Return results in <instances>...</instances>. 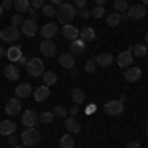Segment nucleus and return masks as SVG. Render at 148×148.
<instances>
[{"label":"nucleus","mask_w":148,"mask_h":148,"mask_svg":"<svg viewBox=\"0 0 148 148\" xmlns=\"http://www.w3.org/2000/svg\"><path fill=\"white\" fill-rule=\"evenodd\" d=\"M79 16L83 20H87V18H91V10H87V8H81L79 10Z\"/></svg>","instance_id":"obj_40"},{"label":"nucleus","mask_w":148,"mask_h":148,"mask_svg":"<svg viewBox=\"0 0 148 148\" xmlns=\"http://www.w3.org/2000/svg\"><path fill=\"white\" fill-rule=\"evenodd\" d=\"M71 99H73V105H81V103L85 101V93H83V89L75 87V89L71 91Z\"/></svg>","instance_id":"obj_29"},{"label":"nucleus","mask_w":148,"mask_h":148,"mask_svg":"<svg viewBox=\"0 0 148 148\" xmlns=\"http://www.w3.org/2000/svg\"><path fill=\"white\" fill-rule=\"evenodd\" d=\"M95 28H91V26H83V28H79V38L87 44V42H93L95 40Z\"/></svg>","instance_id":"obj_20"},{"label":"nucleus","mask_w":148,"mask_h":148,"mask_svg":"<svg viewBox=\"0 0 148 148\" xmlns=\"http://www.w3.org/2000/svg\"><path fill=\"white\" fill-rule=\"evenodd\" d=\"M146 136H148V123H146Z\"/></svg>","instance_id":"obj_56"},{"label":"nucleus","mask_w":148,"mask_h":148,"mask_svg":"<svg viewBox=\"0 0 148 148\" xmlns=\"http://www.w3.org/2000/svg\"><path fill=\"white\" fill-rule=\"evenodd\" d=\"M20 32H22L24 36H28V38H34V36L40 32V26H38L36 20L28 18V20H24V24L20 26Z\"/></svg>","instance_id":"obj_6"},{"label":"nucleus","mask_w":148,"mask_h":148,"mask_svg":"<svg viewBox=\"0 0 148 148\" xmlns=\"http://www.w3.org/2000/svg\"><path fill=\"white\" fill-rule=\"evenodd\" d=\"M34 99L38 103H42V101H46L47 97H49V87H46V85H40V87H36L34 89Z\"/></svg>","instance_id":"obj_22"},{"label":"nucleus","mask_w":148,"mask_h":148,"mask_svg":"<svg viewBox=\"0 0 148 148\" xmlns=\"http://www.w3.org/2000/svg\"><path fill=\"white\" fill-rule=\"evenodd\" d=\"M4 75H6V79H8V81H16L18 77H20V69H18L16 63H10V65L4 67Z\"/></svg>","instance_id":"obj_21"},{"label":"nucleus","mask_w":148,"mask_h":148,"mask_svg":"<svg viewBox=\"0 0 148 148\" xmlns=\"http://www.w3.org/2000/svg\"><path fill=\"white\" fill-rule=\"evenodd\" d=\"M6 56H8V59H10L12 63H16L20 57H22V49L18 46H10L8 47V51H6Z\"/></svg>","instance_id":"obj_25"},{"label":"nucleus","mask_w":148,"mask_h":148,"mask_svg":"<svg viewBox=\"0 0 148 148\" xmlns=\"http://www.w3.org/2000/svg\"><path fill=\"white\" fill-rule=\"evenodd\" d=\"M105 2H107V0H95V4H97V6H103Z\"/></svg>","instance_id":"obj_50"},{"label":"nucleus","mask_w":148,"mask_h":148,"mask_svg":"<svg viewBox=\"0 0 148 148\" xmlns=\"http://www.w3.org/2000/svg\"><path fill=\"white\" fill-rule=\"evenodd\" d=\"M53 119H56V116H53V113H51V111H46V113L38 114V121H40V123H44V125H49Z\"/></svg>","instance_id":"obj_33"},{"label":"nucleus","mask_w":148,"mask_h":148,"mask_svg":"<svg viewBox=\"0 0 148 148\" xmlns=\"http://www.w3.org/2000/svg\"><path fill=\"white\" fill-rule=\"evenodd\" d=\"M20 28H16V26H8V28H4L2 32H0V40L2 42H6V44H16L18 42V38H20Z\"/></svg>","instance_id":"obj_4"},{"label":"nucleus","mask_w":148,"mask_h":148,"mask_svg":"<svg viewBox=\"0 0 148 148\" xmlns=\"http://www.w3.org/2000/svg\"><path fill=\"white\" fill-rule=\"evenodd\" d=\"M14 2V10L16 14H22V12L30 10V0H12Z\"/></svg>","instance_id":"obj_26"},{"label":"nucleus","mask_w":148,"mask_h":148,"mask_svg":"<svg viewBox=\"0 0 148 148\" xmlns=\"http://www.w3.org/2000/svg\"><path fill=\"white\" fill-rule=\"evenodd\" d=\"M128 10V4H126V0H114V12H119V14H125Z\"/></svg>","instance_id":"obj_34"},{"label":"nucleus","mask_w":148,"mask_h":148,"mask_svg":"<svg viewBox=\"0 0 148 148\" xmlns=\"http://www.w3.org/2000/svg\"><path fill=\"white\" fill-rule=\"evenodd\" d=\"M95 109H97V107H95V105H89V107H87V113H93V111H95Z\"/></svg>","instance_id":"obj_49"},{"label":"nucleus","mask_w":148,"mask_h":148,"mask_svg":"<svg viewBox=\"0 0 148 148\" xmlns=\"http://www.w3.org/2000/svg\"><path fill=\"white\" fill-rule=\"evenodd\" d=\"M121 20H123V14H119V12H111V14L107 16V24H109L111 28L119 26V24H121Z\"/></svg>","instance_id":"obj_30"},{"label":"nucleus","mask_w":148,"mask_h":148,"mask_svg":"<svg viewBox=\"0 0 148 148\" xmlns=\"http://www.w3.org/2000/svg\"><path fill=\"white\" fill-rule=\"evenodd\" d=\"M12 26H16V28H20L24 24V18H22V14H12Z\"/></svg>","instance_id":"obj_36"},{"label":"nucleus","mask_w":148,"mask_h":148,"mask_svg":"<svg viewBox=\"0 0 148 148\" xmlns=\"http://www.w3.org/2000/svg\"><path fill=\"white\" fill-rule=\"evenodd\" d=\"M26 69H28V75L32 77H42L44 75V61L40 57H30L28 63H26Z\"/></svg>","instance_id":"obj_3"},{"label":"nucleus","mask_w":148,"mask_h":148,"mask_svg":"<svg viewBox=\"0 0 148 148\" xmlns=\"http://www.w3.org/2000/svg\"><path fill=\"white\" fill-rule=\"evenodd\" d=\"M32 93H34V89H32V85H30V83H20V85L16 87V97H18V99L32 97Z\"/></svg>","instance_id":"obj_18"},{"label":"nucleus","mask_w":148,"mask_h":148,"mask_svg":"<svg viewBox=\"0 0 148 148\" xmlns=\"http://www.w3.org/2000/svg\"><path fill=\"white\" fill-rule=\"evenodd\" d=\"M18 140H20V138H16V132H14V134L8 136V144H10V146H16V144H18Z\"/></svg>","instance_id":"obj_41"},{"label":"nucleus","mask_w":148,"mask_h":148,"mask_svg":"<svg viewBox=\"0 0 148 148\" xmlns=\"http://www.w3.org/2000/svg\"><path fill=\"white\" fill-rule=\"evenodd\" d=\"M38 123H40V121H38V113H36L34 109L22 111V125L26 126V128H34Z\"/></svg>","instance_id":"obj_7"},{"label":"nucleus","mask_w":148,"mask_h":148,"mask_svg":"<svg viewBox=\"0 0 148 148\" xmlns=\"http://www.w3.org/2000/svg\"><path fill=\"white\" fill-rule=\"evenodd\" d=\"M114 59H116V65H119V67L126 69V67H130V65H132L134 56H132V51H130V49H125V51H121L119 57H114Z\"/></svg>","instance_id":"obj_10"},{"label":"nucleus","mask_w":148,"mask_h":148,"mask_svg":"<svg viewBox=\"0 0 148 148\" xmlns=\"http://www.w3.org/2000/svg\"><path fill=\"white\" fill-rule=\"evenodd\" d=\"M51 4H53V6H56V8H57L59 4H63V0H51Z\"/></svg>","instance_id":"obj_48"},{"label":"nucleus","mask_w":148,"mask_h":148,"mask_svg":"<svg viewBox=\"0 0 148 148\" xmlns=\"http://www.w3.org/2000/svg\"><path fill=\"white\" fill-rule=\"evenodd\" d=\"M142 77V69L140 67H126V71H125V79L128 81V83H134V81H138Z\"/></svg>","instance_id":"obj_16"},{"label":"nucleus","mask_w":148,"mask_h":148,"mask_svg":"<svg viewBox=\"0 0 148 148\" xmlns=\"http://www.w3.org/2000/svg\"><path fill=\"white\" fill-rule=\"evenodd\" d=\"M125 111V103L123 101H109V103H105V113L107 114H111V116H119V114Z\"/></svg>","instance_id":"obj_9"},{"label":"nucleus","mask_w":148,"mask_h":148,"mask_svg":"<svg viewBox=\"0 0 148 148\" xmlns=\"http://www.w3.org/2000/svg\"><path fill=\"white\" fill-rule=\"evenodd\" d=\"M69 114H71V116H77V114H79V105H73V107L69 109Z\"/></svg>","instance_id":"obj_43"},{"label":"nucleus","mask_w":148,"mask_h":148,"mask_svg":"<svg viewBox=\"0 0 148 148\" xmlns=\"http://www.w3.org/2000/svg\"><path fill=\"white\" fill-rule=\"evenodd\" d=\"M63 125H65L69 134H79L81 132V123L75 116H65V119H63Z\"/></svg>","instance_id":"obj_11"},{"label":"nucleus","mask_w":148,"mask_h":148,"mask_svg":"<svg viewBox=\"0 0 148 148\" xmlns=\"http://www.w3.org/2000/svg\"><path fill=\"white\" fill-rule=\"evenodd\" d=\"M12 148H26L24 144H16V146H12Z\"/></svg>","instance_id":"obj_51"},{"label":"nucleus","mask_w":148,"mask_h":148,"mask_svg":"<svg viewBox=\"0 0 148 148\" xmlns=\"http://www.w3.org/2000/svg\"><path fill=\"white\" fill-rule=\"evenodd\" d=\"M4 111H6V114H8V116H16L18 113H22V99H18V97L8 99L6 107H4Z\"/></svg>","instance_id":"obj_8"},{"label":"nucleus","mask_w":148,"mask_h":148,"mask_svg":"<svg viewBox=\"0 0 148 148\" xmlns=\"http://www.w3.org/2000/svg\"><path fill=\"white\" fill-rule=\"evenodd\" d=\"M59 146H61V148H73V146H75V138H73V134L65 132L63 136L59 138Z\"/></svg>","instance_id":"obj_27"},{"label":"nucleus","mask_w":148,"mask_h":148,"mask_svg":"<svg viewBox=\"0 0 148 148\" xmlns=\"http://www.w3.org/2000/svg\"><path fill=\"white\" fill-rule=\"evenodd\" d=\"M123 16L128 18V20H142L146 16V6L144 4H132V6H128V10Z\"/></svg>","instance_id":"obj_5"},{"label":"nucleus","mask_w":148,"mask_h":148,"mask_svg":"<svg viewBox=\"0 0 148 148\" xmlns=\"http://www.w3.org/2000/svg\"><path fill=\"white\" fill-rule=\"evenodd\" d=\"M16 132V123L14 121H0V134L2 136H10Z\"/></svg>","instance_id":"obj_17"},{"label":"nucleus","mask_w":148,"mask_h":148,"mask_svg":"<svg viewBox=\"0 0 148 148\" xmlns=\"http://www.w3.org/2000/svg\"><path fill=\"white\" fill-rule=\"evenodd\" d=\"M53 116H59V119H65V116H69V109L67 107H63V105H57V107H53Z\"/></svg>","instance_id":"obj_31"},{"label":"nucleus","mask_w":148,"mask_h":148,"mask_svg":"<svg viewBox=\"0 0 148 148\" xmlns=\"http://www.w3.org/2000/svg\"><path fill=\"white\" fill-rule=\"evenodd\" d=\"M42 79H44V85H46V87H51V85L57 83V75L53 73V71H44Z\"/></svg>","instance_id":"obj_28"},{"label":"nucleus","mask_w":148,"mask_h":148,"mask_svg":"<svg viewBox=\"0 0 148 148\" xmlns=\"http://www.w3.org/2000/svg\"><path fill=\"white\" fill-rule=\"evenodd\" d=\"M2 14H4V8H2V6H0V18H2Z\"/></svg>","instance_id":"obj_54"},{"label":"nucleus","mask_w":148,"mask_h":148,"mask_svg":"<svg viewBox=\"0 0 148 148\" xmlns=\"http://www.w3.org/2000/svg\"><path fill=\"white\" fill-rule=\"evenodd\" d=\"M144 44L148 46V32H146V38H144Z\"/></svg>","instance_id":"obj_52"},{"label":"nucleus","mask_w":148,"mask_h":148,"mask_svg":"<svg viewBox=\"0 0 148 148\" xmlns=\"http://www.w3.org/2000/svg\"><path fill=\"white\" fill-rule=\"evenodd\" d=\"M40 140H42V134H40V130L36 126L34 128H26L20 134V142H22L24 146H36Z\"/></svg>","instance_id":"obj_2"},{"label":"nucleus","mask_w":148,"mask_h":148,"mask_svg":"<svg viewBox=\"0 0 148 148\" xmlns=\"http://www.w3.org/2000/svg\"><path fill=\"white\" fill-rule=\"evenodd\" d=\"M73 6H75L77 10H81V8L87 6V0H73Z\"/></svg>","instance_id":"obj_39"},{"label":"nucleus","mask_w":148,"mask_h":148,"mask_svg":"<svg viewBox=\"0 0 148 148\" xmlns=\"http://www.w3.org/2000/svg\"><path fill=\"white\" fill-rule=\"evenodd\" d=\"M40 34H42L44 40H51V38L57 34V24L56 22H46L40 28Z\"/></svg>","instance_id":"obj_13"},{"label":"nucleus","mask_w":148,"mask_h":148,"mask_svg":"<svg viewBox=\"0 0 148 148\" xmlns=\"http://www.w3.org/2000/svg\"><path fill=\"white\" fill-rule=\"evenodd\" d=\"M126 148H140V142H136V140H130V142L126 144Z\"/></svg>","instance_id":"obj_46"},{"label":"nucleus","mask_w":148,"mask_h":148,"mask_svg":"<svg viewBox=\"0 0 148 148\" xmlns=\"http://www.w3.org/2000/svg\"><path fill=\"white\" fill-rule=\"evenodd\" d=\"M44 4H46V0H32V4H30V6H32L34 10H42V8H44Z\"/></svg>","instance_id":"obj_38"},{"label":"nucleus","mask_w":148,"mask_h":148,"mask_svg":"<svg viewBox=\"0 0 148 148\" xmlns=\"http://www.w3.org/2000/svg\"><path fill=\"white\" fill-rule=\"evenodd\" d=\"M142 4H144V6H148V0H142Z\"/></svg>","instance_id":"obj_55"},{"label":"nucleus","mask_w":148,"mask_h":148,"mask_svg":"<svg viewBox=\"0 0 148 148\" xmlns=\"http://www.w3.org/2000/svg\"><path fill=\"white\" fill-rule=\"evenodd\" d=\"M4 56V49H2V46H0V57Z\"/></svg>","instance_id":"obj_53"},{"label":"nucleus","mask_w":148,"mask_h":148,"mask_svg":"<svg viewBox=\"0 0 148 148\" xmlns=\"http://www.w3.org/2000/svg\"><path fill=\"white\" fill-rule=\"evenodd\" d=\"M113 61H114V57L111 56V53H99V56L95 57V63H97V67H109Z\"/></svg>","instance_id":"obj_23"},{"label":"nucleus","mask_w":148,"mask_h":148,"mask_svg":"<svg viewBox=\"0 0 148 148\" xmlns=\"http://www.w3.org/2000/svg\"><path fill=\"white\" fill-rule=\"evenodd\" d=\"M95 69H97V63H95V59H89V61L85 63V71H87V73H95Z\"/></svg>","instance_id":"obj_37"},{"label":"nucleus","mask_w":148,"mask_h":148,"mask_svg":"<svg viewBox=\"0 0 148 148\" xmlns=\"http://www.w3.org/2000/svg\"><path fill=\"white\" fill-rule=\"evenodd\" d=\"M57 63H59L63 69L75 67V56H71V53H61V56H59V59H57Z\"/></svg>","instance_id":"obj_19"},{"label":"nucleus","mask_w":148,"mask_h":148,"mask_svg":"<svg viewBox=\"0 0 148 148\" xmlns=\"http://www.w3.org/2000/svg\"><path fill=\"white\" fill-rule=\"evenodd\" d=\"M28 14H30V18H32V20H36V18H38V10H34L32 6H30V10H28Z\"/></svg>","instance_id":"obj_45"},{"label":"nucleus","mask_w":148,"mask_h":148,"mask_svg":"<svg viewBox=\"0 0 148 148\" xmlns=\"http://www.w3.org/2000/svg\"><path fill=\"white\" fill-rule=\"evenodd\" d=\"M69 73H71L73 77H77V75H79V73H77V69H75V67H71V69H69Z\"/></svg>","instance_id":"obj_47"},{"label":"nucleus","mask_w":148,"mask_h":148,"mask_svg":"<svg viewBox=\"0 0 148 148\" xmlns=\"http://www.w3.org/2000/svg\"><path fill=\"white\" fill-rule=\"evenodd\" d=\"M85 47H87V44L81 38H77V40H73L69 44V53L71 56H81V53H85Z\"/></svg>","instance_id":"obj_14"},{"label":"nucleus","mask_w":148,"mask_h":148,"mask_svg":"<svg viewBox=\"0 0 148 148\" xmlns=\"http://www.w3.org/2000/svg\"><path fill=\"white\" fill-rule=\"evenodd\" d=\"M56 12H57V8L53 6V4H44V8H42V14H44L46 18H53Z\"/></svg>","instance_id":"obj_32"},{"label":"nucleus","mask_w":148,"mask_h":148,"mask_svg":"<svg viewBox=\"0 0 148 148\" xmlns=\"http://www.w3.org/2000/svg\"><path fill=\"white\" fill-rule=\"evenodd\" d=\"M105 6H97V4H95V8H93L91 10V16L93 18H105Z\"/></svg>","instance_id":"obj_35"},{"label":"nucleus","mask_w":148,"mask_h":148,"mask_svg":"<svg viewBox=\"0 0 148 148\" xmlns=\"http://www.w3.org/2000/svg\"><path fill=\"white\" fill-rule=\"evenodd\" d=\"M28 59H30V57H26V56L22 53V57H20V59H18L16 63H18V65H26V63H28Z\"/></svg>","instance_id":"obj_44"},{"label":"nucleus","mask_w":148,"mask_h":148,"mask_svg":"<svg viewBox=\"0 0 148 148\" xmlns=\"http://www.w3.org/2000/svg\"><path fill=\"white\" fill-rule=\"evenodd\" d=\"M130 51H132V56L134 57H146L148 56V46L146 44H134V46L130 47Z\"/></svg>","instance_id":"obj_24"},{"label":"nucleus","mask_w":148,"mask_h":148,"mask_svg":"<svg viewBox=\"0 0 148 148\" xmlns=\"http://www.w3.org/2000/svg\"><path fill=\"white\" fill-rule=\"evenodd\" d=\"M40 51H42V56H46V57H53L57 53V46L51 40H44L40 44Z\"/></svg>","instance_id":"obj_12"},{"label":"nucleus","mask_w":148,"mask_h":148,"mask_svg":"<svg viewBox=\"0 0 148 148\" xmlns=\"http://www.w3.org/2000/svg\"><path fill=\"white\" fill-rule=\"evenodd\" d=\"M63 38H67L69 42L77 40L79 38V28L73 26V24H63Z\"/></svg>","instance_id":"obj_15"},{"label":"nucleus","mask_w":148,"mask_h":148,"mask_svg":"<svg viewBox=\"0 0 148 148\" xmlns=\"http://www.w3.org/2000/svg\"><path fill=\"white\" fill-rule=\"evenodd\" d=\"M2 8H4V10H10V8H14V2H12V0H4V2H2Z\"/></svg>","instance_id":"obj_42"},{"label":"nucleus","mask_w":148,"mask_h":148,"mask_svg":"<svg viewBox=\"0 0 148 148\" xmlns=\"http://www.w3.org/2000/svg\"><path fill=\"white\" fill-rule=\"evenodd\" d=\"M77 16V8L71 4V2H63L57 6V12H56V18L59 20L61 24H71V20Z\"/></svg>","instance_id":"obj_1"}]
</instances>
